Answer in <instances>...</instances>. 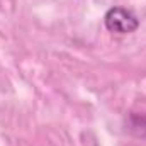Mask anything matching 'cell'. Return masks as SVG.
I'll use <instances>...</instances> for the list:
<instances>
[{"label":"cell","mask_w":146,"mask_h":146,"mask_svg":"<svg viewBox=\"0 0 146 146\" xmlns=\"http://www.w3.org/2000/svg\"><path fill=\"white\" fill-rule=\"evenodd\" d=\"M104 24L107 31L115 34H131L139 27V19L124 7H110L104 15Z\"/></svg>","instance_id":"1"}]
</instances>
